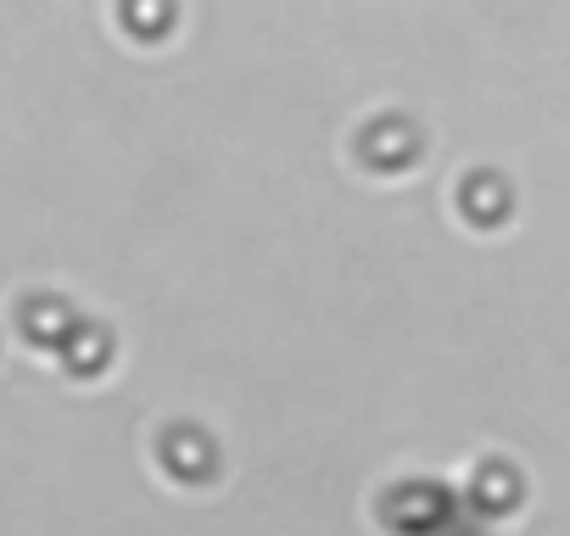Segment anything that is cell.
Wrapping results in <instances>:
<instances>
[{
    "instance_id": "cell-1",
    "label": "cell",
    "mask_w": 570,
    "mask_h": 536,
    "mask_svg": "<svg viewBox=\"0 0 570 536\" xmlns=\"http://www.w3.org/2000/svg\"><path fill=\"white\" fill-rule=\"evenodd\" d=\"M23 330L40 336V341H68V336H73V314H68L62 302H29Z\"/></svg>"
},
{
    "instance_id": "cell-2",
    "label": "cell",
    "mask_w": 570,
    "mask_h": 536,
    "mask_svg": "<svg viewBox=\"0 0 570 536\" xmlns=\"http://www.w3.org/2000/svg\"><path fill=\"white\" fill-rule=\"evenodd\" d=\"M163 458H168V464H174L179 475H190V480H196V475H202V469L213 464V441H202L196 430H179V436H174V441L163 447Z\"/></svg>"
},
{
    "instance_id": "cell-3",
    "label": "cell",
    "mask_w": 570,
    "mask_h": 536,
    "mask_svg": "<svg viewBox=\"0 0 570 536\" xmlns=\"http://www.w3.org/2000/svg\"><path fill=\"white\" fill-rule=\"evenodd\" d=\"M464 207H470L475 218H481V207H487V212H503V190H498L492 179H470V185H464Z\"/></svg>"
}]
</instances>
